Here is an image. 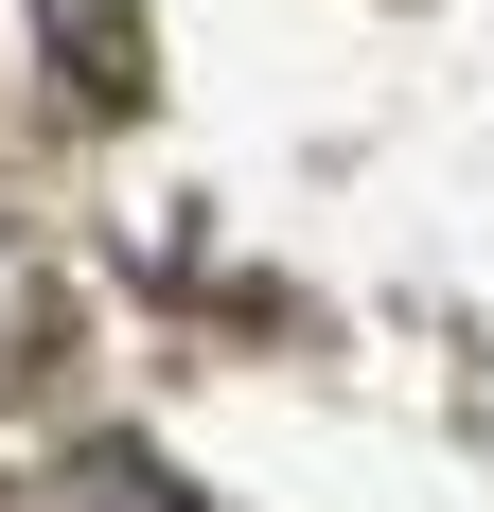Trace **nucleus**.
Listing matches in <instances>:
<instances>
[{
    "label": "nucleus",
    "mask_w": 494,
    "mask_h": 512,
    "mask_svg": "<svg viewBox=\"0 0 494 512\" xmlns=\"http://www.w3.org/2000/svg\"><path fill=\"white\" fill-rule=\"evenodd\" d=\"M71 71H106V89H124V0H71Z\"/></svg>",
    "instance_id": "obj_1"
}]
</instances>
